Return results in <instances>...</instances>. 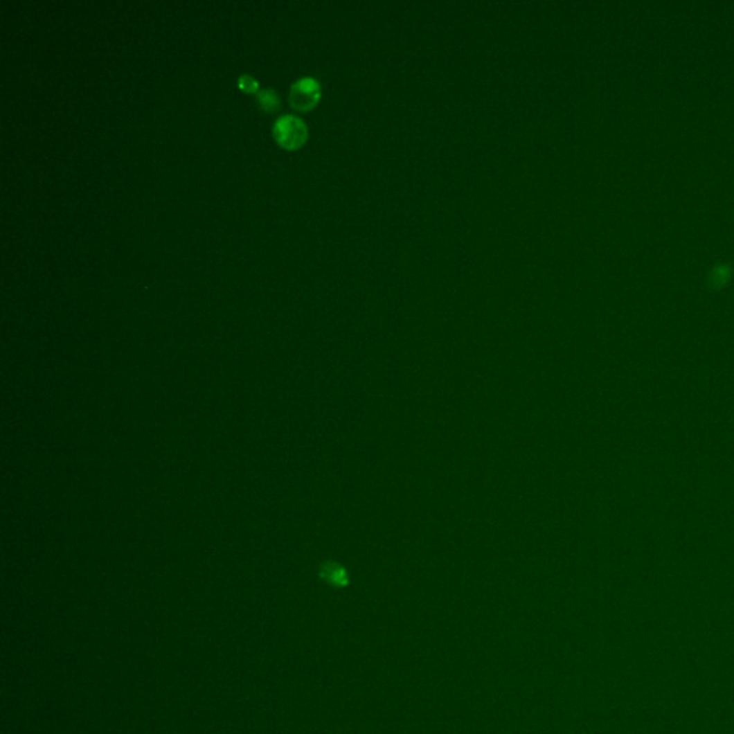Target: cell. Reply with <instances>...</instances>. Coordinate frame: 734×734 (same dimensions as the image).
Returning <instances> with one entry per match:
<instances>
[{
    "label": "cell",
    "mask_w": 734,
    "mask_h": 734,
    "mask_svg": "<svg viewBox=\"0 0 734 734\" xmlns=\"http://www.w3.org/2000/svg\"><path fill=\"white\" fill-rule=\"evenodd\" d=\"M273 136L281 148L294 151L305 144L309 129L301 118L296 115H283L274 120Z\"/></svg>",
    "instance_id": "obj_1"
},
{
    "label": "cell",
    "mask_w": 734,
    "mask_h": 734,
    "mask_svg": "<svg viewBox=\"0 0 734 734\" xmlns=\"http://www.w3.org/2000/svg\"><path fill=\"white\" fill-rule=\"evenodd\" d=\"M321 98V85L313 76H303L292 84L289 91L290 107L298 112L313 109Z\"/></svg>",
    "instance_id": "obj_2"
},
{
    "label": "cell",
    "mask_w": 734,
    "mask_h": 734,
    "mask_svg": "<svg viewBox=\"0 0 734 734\" xmlns=\"http://www.w3.org/2000/svg\"><path fill=\"white\" fill-rule=\"evenodd\" d=\"M257 102H258V105H260V108L262 111L270 112V114L278 111L280 107H281L280 96L271 88H266V89L258 91L257 92Z\"/></svg>",
    "instance_id": "obj_3"
},
{
    "label": "cell",
    "mask_w": 734,
    "mask_h": 734,
    "mask_svg": "<svg viewBox=\"0 0 734 734\" xmlns=\"http://www.w3.org/2000/svg\"><path fill=\"white\" fill-rule=\"evenodd\" d=\"M320 577L332 585H341L343 582H346L344 573L337 565L333 564L323 565L320 568Z\"/></svg>",
    "instance_id": "obj_4"
},
{
    "label": "cell",
    "mask_w": 734,
    "mask_h": 734,
    "mask_svg": "<svg viewBox=\"0 0 734 734\" xmlns=\"http://www.w3.org/2000/svg\"><path fill=\"white\" fill-rule=\"evenodd\" d=\"M238 88L247 93H256L258 92V80L251 75L244 73L238 78Z\"/></svg>",
    "instance_id": "obj_5"
}]
</instances>
